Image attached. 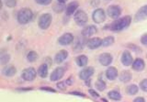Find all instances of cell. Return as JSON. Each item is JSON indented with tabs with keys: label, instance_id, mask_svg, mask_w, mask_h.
I'll use <instances>...</instances> for the list:
<instances>
[{
	"label": "cell",
	"instance_id": "83f0119b",
	"mask_svg": "<svg viewBox=\"0 0 147 102\" xmlns=\"http://www.w3.org/2000/svg\"><path fill=\"white\" fill-rule=\"evenodd\" d=\"M38 54L34 50L29 51L26 55V58L28 61L30 62H33L36 61L38 59Z\"/></svg>",
	"mask_w": 147,
	"mask_h": 102
},
{
	"label": "cell",
	"instance_id": "7a4b0ae2",
	"mask_svg": "<svg viewBox=\"0 0 147 102\" xmlns=\"http://www.w3.org/2000/svg\"><path fill=\"white\" fill-rule=\"evenodd\" d=\"M33 17V13L31 9L27 7L21 8L18 12L17 19L18 22L22 25L29 23Z\"/></svg>",
	"mask_w": 147,
	"mask_h": 102
},
{
	"label": "cell",
	"instance_id": "74e56055",
	"mask_svg": "<svg viewBox=\"0 0 147 102\" xmlns=\"http://www.w3.org/2000/svg\"><path fill=\"white\" fill-rule=\"evenodd\" d=\"M40 89L41 90L43 91H48V92H56V91L54 89H53L51 87H42L40 88Z\"/></svg>",
	"mask_w": 147,
	"mask_h": 102
},
{
	"label": "cell",
	"instance_id": "4fadbf2b",
	"mask_svg": "<svg viewBox=\"0 0 147 102\" xmlns=\"http://www.w3.org/2000/svg\"><path fill=\"white\" fill-rule=\"evenodd\" d=\"M134 21L136 22L147 19V5L141 7L134 15Z\"/></svg>",
	"mask_w": 147,
	"mask_h": 102
},
{
	"label": "cell",
	"instance_id": "cb8c5ba5",
	"mask_svg": "<svg viewBox=\"0 0 147 102\" xmlns=\"http://www.w3.org/2000/svg\"><path fill=\"white\" fill-rule=\"evenodd\" d=\"M132 79L131 73L127 70H122L119 76V79L121 82L127 83L131 80Z\"/></svg>",
	"mask_w": 147,
	"mask_h": 102
},
{
	"label": "cell",
	"instance_id": "d6986e66",
	"mask_svg": "<svg viewBox=\"0 0 147 102\" xmlns=\"http://www.w3.org/2000/svg\"><path fill=\"white\" fill-rule=\"evenodd\" d=\"M133 70L137 72H141L145 68V64L144 61L140 58H136L131 64Z\"/></svg>",
	"mask_w": 147,
	"mask_h": 102
},
{
	"label": "cell",
	"instance_id": "2e32d148",
	"mask_svg": "<svg viewBox=\"0 0 147 102\" xmlns=\"http://www.w3.org/2000/svg\"><path fill=\"white\" fill-rule=\"evenodd\" d=\"M65 1L57 0L52 5V8L54 12L57 14L61 13L66 9Z\"/></svg>",
	"mask_w": 147,
	"mask_h": 102
},
{
	"label": "cell",
	"instance_id": "f546056e",
	"mask_svg": "<svg viewBox=\"0 0 147 102\" xmlns=\"http://www.w3.org/2000/svg\"><path fill=\"white\" fill-rule=\"evenodd\" d=\"M95 87L98 91L102 92L106 89V84L104 80L102 79H98L95 83Z\"/></svg>",
	"mask_w": 147,
	"mask_h": 102
},
{
	"label": "cell",
	"instance_id": "3957f363",
	"mask_svg": "<svg viewBox=\"0 0 147 102\" xmlns=\"http://www.w3.org/2000/svg\"><path fill=\"white\" fill-rule=\"evenodd\" d=\"M52 21V16L50 13H47L41 14L38 21V25L42 30H46L49 28Z\"/></svg>",
	"mask_w": 147,
	"mask_h": 102
},
{
	"label": "cell",
	"instance_id": "7c38bea8",
	"mask_svg": "<svg viewBox=\"0 0 147 102\" xmlns=\"http://www.w3.org/2000/svg\"><path fill=\"white\" fill-rule=\"evenodd\" d=\"M86 45L90 49H96L102 45V40L98 37H92L87 40Z\"/></svg>",
	"mask_w": 147,
	"mask_h": 102
},
{
	"label": "cell",
	"instance_id": "f35d334b",
	"mask_svg": "<svg viewBox=\"0 0 147 102\" xmlns=\"http://www.w3.org/2000/svg\"><path fill=\"white\" fill-rule=\"evenodd\" d=\"M133 102H145V100L144 97H137L133 100Z\"/></svg>",
	"mask_w": 147,
	"mask_h": 102
},
{
	"label": "cell",
	"instance_id": "60d3db41",
	"mask_svg": "<svg viewBox=\"0 0 147 102\" xmlns=\"http://www.w3.org/2000/svg\"><path fill=\"white\" fill-rule=\"evenodd\" d=\"M70 94L71 95H76V96H84L85 95H84V93H80L79 92H76V91H74V92H69Z\"/></svg>",
	"mask_w": 147,
	"mask_h": 102
},
{
	"label": "cell",
	"instance_id": "277c9868",
	"mask_svg": "<svg viewBox=\"0 0 147 102\" xmlns=\"http://www.w3.org/2000/svg\"><path fill=\"white\" fill-rule=\"evenodd\" d=\"M74 19L75 23L79 26H83L88 21V15L83 10H77L74 15Z\"/></svg>",
	"mask_w": 147,
	"mask_h": 102
},
{
	"label": "cell",
	"instance_id": "ac0fdd59",
	"mask_svg": "<svg viewBox=\"0 0 147 102\" xmlns=\"http://www.w3.org/2000/svg\"><path fill=\"white\" fill-rule=\"evenodd\" d=\"M106 78L111 81L114 80L118 76V72L117 68L111 66H109L106 70Z\"/></svg>",
	"mask_w": 147,
	"mask_h": 102
},
{
	"label": "cell",
	"instance_id": "4316f807",
	"mask_svg": "<svg viewBox=\"0 0 147 102\" xmlns=\"http://www.w3.org/2000/svg\"><path fill=\"white\" fill-rule=\"evenodd\" d=\"M126 93L129 95H134L138 91V87L136 84H131L126 87Z\"/></svg>",
	"mask_w": 147,
	"mask_h": 102
},
{
	"label": "cell",
	"instance_id": "b9f144b4",
	"mask_svg": "<svg viewBox=\"0 0 147 102\" xmlns=\"http://www.w3.org/2000/svg\"><path fill=\"white\" fill-rule=\"evenodd\" d=\"M99 2H100L99 1H92L91 2V4L92 6L96 7V6H98V5L99 4Z\"/></svg>",
	"mask_w": 147,
	"mask_h": 102
},
{
	"label": "cell",
	"instance_id": "1f68e13d",
	"mask_svg": "<svg viewBox=\"0 0 147 102\" xmlns=\"http://www.w3.org/2000/svg\"><path fill=\"white\" fill-rule=\"evenodd\" d=\"M140 87L141 89L144 92H147V78L143 79L140 83Z\"/></svg>",
	"mask_w": 147,
	"mask_h": 102
},
{
	"label": "cell",
	"instance_id": "d590c367",
	"mask_svg": "<svg viewBox=\"0 0 147 102\" xmlns=\"http://www.w3.org/2000/svg\"><path fill=\"white\" fill-rule=\"evenodd\" d=\"M141 43L145 46H147V33H145L141 36L140 38Z\"/></svg>",
	"mask_w": 147,
	"mask_h": 102
},
{
	"label": "cell",
	"instance_id": "7402d4cb",
	"mask_svg": "<svg viewBox=\"0 0 147 102\" xmlns=\"http://www.w3.org/2000/svg\"><path fill=\"white\" fill-rule=\"evenodd\" d=\"M85 44H87V42H86L85 38L79 37L77 38L75 43L73 45V50L75 52H79L84 49Z\"/></svg>",
	"mask_w": 147,
	"mask_h": 102
},
{
	"label": "cell",
	"instance_id": "44dd1931",
	"mask_svg": "<svg viewBox=\"0 0 147 102\" xmlns=\"http://www.w3.org/2000/svg\"><path fill=\"white\" fill-rule=\"evenodd\" d=\"M79 6V3L77 1H72L68 4L65 9V14L67 16H70L74 13H75V11Z\"/></svg>",
	"mask_w": 147,
	"mask_h": 102
},
{
	"label": "cell",
	"instance_id": "6da1fadb",
	"mask_svg": "<svg viewBox=\"0 0 147 102\" xmlns=\"http://www.w3.org/2000/svg\"><path fill=\"white\" fill-rule=\"evenodd\" d=\"M131 22V17L129 15H125L121 18H118L105 27L106 29L111 31L118 32L124 30L127 28Z\"/></svg>",
	"mask_w": 147,
	"mask_h": 102
},
{
	"label": "cell",
	"instance_id": "836d02e7",
	"mask_svg": "<svg viewBox=\"0 0 147 102\" xmlns=\"http://www.w3.org/2000/svg\"><path fill=\"white\" fill-rule=\"evenodd\" d=\"M56 86H57V88L59 89H61V90H65L66 88H67V84L65 83V81H59L58 82L57 84H56Z\"/></svg>",
	"mask_w": 147,
	"mask_h": 102
},
{
	"label": "cell",
	"instance_id": "d4e9b609",
	"mask_svg": "<svg viewBox=\"0 0 147 102\" xmlns=\"http://www.w3.org/2000/svg\"><path fill=\"white\" fill-rule=\"evenodd\" d=\"M88 62V58L85 54H80L75 59L76 65L80 67H83L87 65Z\"/></svg>",
	"mask_w": 147,
	"mask_h": 102
},
{
	"label": "cell",
	"instance_id": "52a82bcc",
	"mask_svg": "<svg viewBox=\"0 0 147 102\" xmlns=\"http://www.w3.org/2000/svg\"><path fill=\"white\" fill-rule=\"evenodd\" d=\"M107 15L112 19H117L121 15L122 13L121 8L119 6L116 5H110L106 10Z\"/></svg>",
	"mask_w": 147,
	"mask_h": 102
},
{
	"label": "cell",
	"instance_id": "ab89813d",
	"mask_svg": "<svg viewBox=\"0 0 147 102\" xmlns=\"http://www.w3.org/2000/svg\"><path fill=\"white\" fill-rule=\"evenodd\" d=\"M65 82L67 85H71L73 83V79H72V77H70L68 78L67 80H65Z\"/></svg>",
	"mask_w": 147,
	"mask_h": 102
},
{
	"label": "cell",
	"instance_id": "30bf717a",
	"mask_svg": "<svg viewBox=\"0 0 147 102\" xmlns=\"http://www.w3.org/2000/svg\"><path fill=\"white\" fill-rule=\"evenodd\" d=\"M113 60V56L108 52L102 53L99 56V62L102 66H104L110 65L111 64Z\"/></svg>",
	"mask_w": 147,
	"mask_h": 102
},
{
	"label": "cell",
	"instance_id": "9c48e42d",
	"mask_svg": "<svg viewBox=\"0 0 147 102\" xmlns=\"http://www.w3.org/2000/svg\"><path fill=\"white\" fill-rule=\"evenodd\" d=\"M95 72V69L92 66H86L83 68L79 73V78L82 80H88L92 76Z\"/></svg>",
	"mask_w": 147,
	"mask_h": 102
},
{
	"label": "cell",
	"instance_id": "8d00e7d4",
	"mask_svg": "<svg viewBox=\"0 0 147 102\" xmlns=\"http://www.w3.org/2000/svg\"><path fill=\"white\" fill-rule=\"evenodd\" d=\"M88 92H89V93L92 97H99V95L98 94V93L96 92V91H95L94 89H90L88 90Z\"/></svg>",
	"mask_w": 147,
	"mask_h": 102
},
{
	"label": "cell",
	"instance_id": "d6a6232c",
	"mask_svg": "<svg viewBox=\"0 0 147 102\" xmlns=\"http://www.w3.org/2000/svg\"><path fill=\"white\" fill-rule=\"evenodd\" d=\"M5 5L9 7H14L16 6L17 1L15 0H7L5 1Z\"/></svg>",
	"mask_w": 147,
	"mask_h": 102
},
{
	"label": "cell",
	"instance_id": "9a60e30c",
	"mask_svg": "<svg viewBox=\"0 0 147 102\" xmlns=\"http://www.w3.org/2000/svg\"><path fill=\"white\" fill-rule=\"evenodd\" d=\"M98 31L96 26L94 25H90L85 26L81 31L82 35L84 37H90L95 34Z\"/></svg>",
	"mask_w": 147,
	"mask_h": 102
},
{
	"label": "cell",
	"instance_id": "7bdbcfd3",
	"mask_svg": "<svg viewBox=\"0 0 147 102\" xmlns=\"http://www.w3.org/2000/svg\"><path fill=\"white\" fill-rule=\"evenodd\" d=\"M86 84L88 86H90V80H86Z\"/></svg>",
	"mask_w": 147,
	"mask_h": 102
},
{
	"label": "cell",
	"instance_id": "603a6c76",
	"mask_svg": "<svg viewBox=\"0 0 147 102\" xmlns=\"http://www.w3.org/2000/svg\"><path fill=\"white\" fill-rule=\"evenodd\" d=\"M37 74L41 78H46L48 74V65L43 63L40 65L37 69Z\"/></svg>",
	"mask_w": 147,
	"mask_h": 102
},
{
	"label": "cell",
	"instance_id": "e0dca14e",
	"mask_svg": "<svg viewBox=\"0 0 147 102\" xmlns=\"http://www.w3.org/2000/svg\"><path fill=\"white\" fill-rule=\"evenodd\" d=\"M68 56V53L67 50L65 49H61L55 54L54 58L55 62L57 64H60L67 59Z\"/></svg>",
	"mask_w": 147,
	"mask_h": 102
},
{
	"label": "cell",
	"instance_id": "f1b7e54d",
	"mask_svg": "<svg viewBox=\"0 0 147 102\" xmlns=\"http://www.w3.org/2000/svg\"><path fill=\"white\" fill-rule=\"evenodd\" d=\"M115 38L112 36H109L102 39V46L105 47L109 46L114 44Z\"/></svg>",
	"mask_w": 147,
	"mask_h": 102
},
{
	"label": "cell",
	"instance_id": "ffe728a7",
	"mask_svg": "<svg viewBox=\"0 0 147 102\" xmlns=\"http://www.w3.org/2000/svg\"><path fill=\"white\" fill-rule=\"evenodd\" d=\"M2 74L6 77H13L17 73L16 68L12 65L5 66L2 70Z\"/></svg>",
	"mask_w": 147,
	"mask_h": 102
},
{
	"label": "cell",
	"instance_id": "ba28073f",
	"mask_svg": "<svg viewBox=\"0 0 147 102\" xmlns=\"http://www.w3.org/2000/svg\"><path fill=\"white\" fill-rule=\"evenodd\" d=\"M106 13L104 10L102 8L95 9L92 14V18L96 23H101L106 19Z\"/></svg>",
	"mask_w": 147,
	"mask_h": 102
},
{
	"label": "cell",
	"instance_id": "e575fe53",
	"mask_svg": "<svg viewBox=\"0 0 147 102\" xmlns=\"http://www.w3.org/2000/svg\"><path fill=\"white\" fill-rule=\"evenodd\" d=\"M35 2L40 5H43V6H47L49 5L51 2V0H36Z\"/></svg>",
	"mask_w": 147,
	"mask_h": 102
},
{
	"label": "cell",
	"instance_id": "ee69618b",
	"mask_svg": "<svg viewBox=\"0 0 147 102\" xmlns=\"http://www.w3.org/2000/svg\"><path fill=\"white\" fill-rule=\"evenodd\" d=\"M0 3H1V7H0V9H2V2L1 1H0Z\"/></svg>",
	"mask_w": 147,
	"mask_h": 102
},
{
	"label": "cell",
	"instance_id": "8fae6325",
	"mask_svg": "<svg viewBox=\"0 0 147 102\" xmlns=\"http://www.w3.org/2000/svg\"><path fill=\"white\" fill-rule=\"evenodd\" d=\"M74 37L71 33H65L58 38V43L62 46H66L74 41Z\"/></svg>",
	"mask_w": 147,
	"mask_h": 102
},
{
	"label": "cell",
	"instance_id": "5bb4252c",
	"mask_svg": "<svg viewBox=\"0 0 147 102\" xmlns=\"http://www.w3.org/2000/svg\"><path fill=\"white\" fill-rule=\"evenodd\" d=\"M121 63L126 66H128L132 64L133 62V57L129 50H125L123 52L121 57Z\"/></svg>",
	"mask_w": 147,
	"mask_h": 102
},
{
	"label": "cell",
	"instance_id": "484cf974",
	"mask_svg": "<svg viewBox=\"0 0 147 102\" xmlns=\"http://www.w3.org/2000/svg\"><path fill=\"white\" fill-rule=\"evenodd\" d=\"M107 96L109 99L115 101L120 100L122 98L121 93L116 90H111L109 91L107 93Z\"/></svg>",
	"mask_w": 147,
	"mask_h": 102
},
{
	"label": "cell",
	"instance_id": "4dcf8cb0",
	"mask_svg": "<svg viewBox=\"0 0 147 102\" xmlns=\"http://www.w3.org/2000/svg\"><path fill=\"white\" fill-rule=\"evenodd\" d=\"M10 60V56L8 53H4L1 54L0 57V61L2 65H5L7 64Z\"/></svg>",
	"mask_w": 147,
	"mask_h": 102
},
{
	"label": "cell",
	"instance_id": "5b68a950",
	"mask_svg": "<svg viewBox=\"0 0 147 102\" xmlns=\"http://www.w3.org/2000/svg\"><path fill=\"white\" fill-rule=\"evenodd\" d=\"M66 68L64 66H57L51 72L49 79L52 81L60 80L63 78L66 72Z\"/></svg>",
	"mask_w": 147,
	"mask_h": 102
},
{
	"label": "cell",
	"instance_id": "8992f818",
	"mask_svg": "<svg viewBox=\"0 0 147 102\" xmlns=\"http://www.w3.org/2000/svg\"><path fill=\"white\" fill-rule=\"evenodd\" d=\"M21 77L25 81H31L35 79L37 72L33 67H28L22 70L21 72Z\"/></svg>",
	"mask_w": 147,
	"mask_h": 102
}]
</instances>
